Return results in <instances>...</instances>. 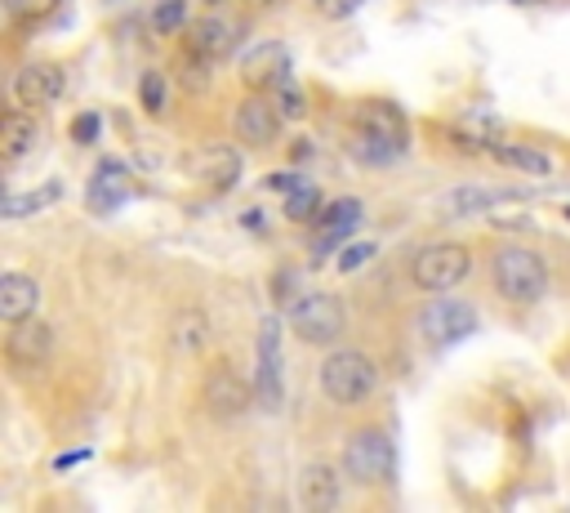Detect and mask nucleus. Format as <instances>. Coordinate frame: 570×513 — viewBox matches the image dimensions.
<instances>
[{
	"instance_id": "4be33fe9",
	"label": "nucleus",
	"mask_w": 570,
	"mask_h": 513,
	"mask_svg": "<svg viewBox=\"0 0 570 513\" xmlns=\"http://www.w3.org/2000/svg\"><path fill=\"white\" fill-rule=\"evenodd\" d=\"M499 135H504V121L494 116H459L455 125V139H464L468 148H494Z\"/></svg>"
},
{
	"instance_id": "5701e85b",
	"label": "nucleus",
	"mask_w": 570,
	"mask_h": 513,
	"mask_svg": "<svg viewBox=\"0 0 570 513\" xmlns=\"http://www.w3.org/2000/svg\"><path fill=\"white\" fill-rule=\"evenodd\" d=\"M490 152H494V161H499V166H513V170H522V174H548V170H552V166H548V157H544V152H531V148L494 144Z\"/></svg>"
},
{
	"instance_id": "b1692460",
	"label": "nucleus",
	"mask_w": 570,
	"mask_h": 513,
	"mask_svg": "<svg viewBox=\"0 0 570 513\" xmlns=\"http://www.w3.org/2000/svg\"><path fill=\"white\" fill-rule=\"evenodd\" d=\"M58 192H62V183H45V187L32 192V197H5V219H19L27 210H41V206L58 202Z\"/></svg>"
},
{
	"instance_id": "6ab92c4d",
	"label": "nucleus",
	"mask_w": 570,
	"mask_h": 513,
	"mask_svg": "<svg viewBox=\"0 0 570 513\" xmlns=\"http://www.w3.org/2000/svg\"><path fill=\"white\" fill-rule=\"evenodd\" d=\"M299 500H304V509H312V513L334 509V504H339V478H334V469H330V465H308L304 478H299Z\"/></svg>"
},
{
	"instance_id": "a211bd4d",
	"label": "nucleus",
	"mask_w": 570,
	"mask_h": 513,
	"mask_svg": "<svg viewBox=\"0 0 570 513\" xmlns=\"http://www.w3.org/2000/svg\"><path fill=\"white\" fill-rule=\"evenodd\" d=\"M32 148H36V121L27 112H5V121H0V157H5V166H19Z\"/></svg>"
},
{
	"instance_id": "cd10ccee",
	"label": "nucleus",
	"mask_w": 570,
	"mask_h": 513,
	"mask_svg": "<svg viewBox=\"0 0 570 513\" xmlns=\"http://www.w3.org/2000/svg\"><path fill=\"white\" fill-rule=\"evenodd\" d=\"M509 192H490V187H468V192H459L455 197V210H486V206H494V202H504Z\"/></svg>"
},
{
	"instance_id": "9d476101",
	"label": "nucleus",
	"mask_w": 570,
	"mask_h": 513,
	"mask_svg": "<svg viewBox=\"0 0 570 513\" xmlns=\"http://www.w3.org/2000/svg\"><path fill=\"white\" fill-rule=\"evenodd\" d=\"M49 349H54V331H49L45 322H36V317H27V322H14V327H10L5 357H10L14 371H36V366H45Z\"/></svg>"
},
{
	"instance_id": "c756f323",
	"label": "nucleus",
	"mask_w": 570,
	"mask_h": 513,
	"mask_svg": "<svg viewBox=\"0 0 570 513\" xmlns=\"http://www.w3.org/2000/svg\"><path fill=\"white\" fill-rule=\"evenodd\" d=\"M366 260H375V246L371 241H356L339 254V273H356V269H366Z\"/></svg>"
},
{
	"instance_id": "72a5a7b5",
	"label": "nucleus",
	"mask_w": 570,
	"mask_h": 513,
	"mask_svg": "<svg viewBox=\"0 0 570 513\" xmlns=\"http://www.w3.org/2000/svg\"><path fill=\"white\" fill-rule=\"evenodd\" d=\"M263 187H276V192L285 187V197H290L295 187H304V179H295V174H267V179H263Z\"/></svg>"
},
{
	"instance_id": "c85d7f7f",
	"label": "nucleus",
	"mask_w": 570,
	"mask_h": 513,
	"mask_svg": "<svg viewBox=\"0 0 570 513\" xmlns=\"http://www.w3.org/2000/svg\"><path fill=\"white\" fill-rule=\"evenodd\" d=\"M138 99H142V107H148V112H161V103H166V77L148 72V77H142V86H138Z\"/></svg>"
},
{
	"instance_id": "2eb2a0df",
	"label": "nucleus",
	"mask_w": 570,
	"mask_h": 513,
	"mask_svg": "<svg viewBox=\"0 0 570 513\" xmlns=\"http://www.w3.org/2000/svg\"><path fill=\"white\" fill-rule=\"evenodd\" d=\"M36 304H41V286L23 273H5L0 277V317L14 327V322H27L36 317Z\"/></svg>"
},
{
	"instance_id": "f704fd0d",
	"label": "nucleus",
	"mask_w": 570,
	"mask_h": 513,
	"mask_svg": "<svg viewBox=\"0 0 570 513\" xmlns=\"http://www.w3.org/2000/svg\"><path fill=\"white\" fill-rule=\"evenodd\" d=\"M513 5H522V10H535V5H548V0H513Z\"/></svg>"
},
{
	"instance_id": "aec40b11",
	"label": "nucleus",
	"mask_w": 570,
	"mask_h": 513,
	"mask_svg": "<svg viewBox=\"0 0 570 513\" xmlns=\"http://www.w3.org/2000/svg\"><path fill=\"white\" fill-rule=\"evenodd\" d=\"M356 219H362V202H347V197H343V202H330V206L317 215V224L326 228V237L317 241V250H330L347 228H356Z\"/></svg>"
},
{
	"instance_id": "7c9ffc66",
	"label": "nucleus",
	"mask_w": 570,
	"mask_h": 513,
	"mask_svg": "<svg viewBox=\"0 0 570 513\" xmlns=\"http://www.w3.org/2000/svg\"><path fill=\"white\" fill-rule=\"evenodd\" d=\"M58 5H62V0H10L14 19H45V14H54Z\"/></svg>"
},
{
	"instance_id": "f257e3e1",
	"label": "nucleus",
	"mask_w": 570,
	"mask_h": 513,
	"mask_svg": "<svg viewBox=\"0 0 570 513\" xmlns=\"http://www.w3.org/2000/svg\"><path fill=\"white\" fill-rule=\"evenodd\" d=\"M375 384H379V366L366 357V353H356V349H343V353H330L321 362V394L339 407H356V402H366L375 394Z\"/></svg>"
},
{
	"instance_id": "7ed1b4c3",
	"label": "nucleus",
	"mask_w": 570,
	"mask_h": 513,
	"mask_svg": "<svg viewBox=\"0 0 570 513\" xmlns=\"http://www.w3.org/2000/svg\"><path fill=\"white\" fill-rule=\"evenodd\" d=\"M494 286L513 304H535L548 290V264L526 246H509L494 254Z\"/></svg>"
},
{
	"instance_id": "e433bc0d",
	"label": "nucleus",
	"mask_w": 570,
	"mask_h": 513,
	"mask_svg": "<svg viewBox=\"0 0 570 513\" xmlns=\"http://www.w3.org/2000/svg\"><path fill=\"white\" fill-rule=\"evenodd\" d=\"M205 5H219V0H205Z\"/></svg>"
},
{
	"instance_id": "39448f33",
	"label": "nucleus",
	"mask_w": 570,
	"mask_h": 513,
	"mask_svg": "<svg viewBox=\"0 0 570 513\" xmlns=\"http://www.w3.org/2000/svg\"><path fill=\"white\" fill-rule=\"evenodd\" d=\"M290 331L304 344H334L343 335V304L339 295H304L290 304Z\"/></svg>"
},
{
	"instance_id": "412c9836",
	"label": "nucleus",
	"mask_w": 570,
	"mask_h": 513,
	"mask_svg": "<svg viewBox=\"0 0 570 513\" xmlns=\"http://www.w3.org/2000/svg\"><path fill=\"white\" fill-rule=\"evenodd\" d=\"M205 340H209V317L196 312V308L179 312V322H174V349H179V353H201Z\"/></svg>"
},
{
	"instance_id": "4468645a",
	"label": "nucleus",
	"mask_w": 570,
	"mask_h": 513,
	"mask_svg": "<svg viewBox=\"0 0 570 513\" xmlns=\"http://www.w3.org/2000/svg\"><path fill=\"white\" fill-rule=\"evenodd\" d=\"M129 192H134V183H129L125 166H121V161H103V166L94 170L90 187H86V206H90L94 215H112V210L129 197Z\"/></svg>"
},
{
	"instance_id": "473e14b6",
	"label": "nucleus",
	"mask_w": 570,
	"mask_h": 513,
	"mask_svg": "<svg viewBox=\"0 0 570 513\" xmlns=\"http://www.w3.org/2000/svg\"><path fill=\"white\" fill-rule=\"evenodd\" d=\"M356 5H362V0H317V10L326 19H347V14H356Z\"/></svg>"
},
{
	"instance_id": "1a4fd4ad",
	"label": "nucleus",
	"mask_w": 570,
	"mask_h": 513,
	"mask_svg": "<svg viewBox=\"0 0 570 513\" xmlns=\"http://www.w3.org/2000/svg\"><path fill=\"white\" fill-rule=\"evenodd\" d=\"M62 86H67V77H62L58 62H27V68L14 77V99L23 107L41 112V107H49V103L62 99Z\"/></svg>"
},
{
	"instance_id": "dca6fc26",
	"label": "nucleus",
	"mask_w": 570,
	"mask_h": 513,
	"mask_svg": "<svg viewBox=\"0 0 570 513\" xmlns=\"http://www.w3.org/2000/svg\"><path fill=\"white\" fill-rule=\"evenodd\" d=\"M187 49L209 58V62H219L237 49V27L228 19H201L192 32H187Z\"/></svg>"
},
{
	"instance_id": "4c0bfd02",
	"label": "nucleus",
	"mask_w": 570,
	"mask_h": 513,
	"mask_svg": "<svg viewBox=\"0 0 570 513\" xmlns=\"http://www.w3.org/2000/svg\"><path fill=\"white\" fill-rule=\"evenodd\" d=\"M566 219H570V206H566Z\"/></svg>"
},
{
	"instance_id": "c9c22d12",
	"label": "nucleus",
	"mask_w": 570,
	"mask_h": 513,
	"mask_svg": "<svg viewBox=\"0 0 570 513\" xmlns=\"http://www.w3.org/2000/svg\"><path fill=\"white\" fill-rule=\"evenodd\" d=\"M250 5H267V0H250Z\"/></svg>"
},
{
	"instance_id": "423d86ee",
	"label": "nucleus",
	"mask_w": 570,
	"mask_h": 513,
	"mask_svg": "<svg viewBox=\"0 0 570 513\" xmlns=\"http://www.w3.org/2000/svg\"><path fill=\"white\" fill-rule=\"evenodd\" d=\"M343 469H347V478L366 482V487L388 482V478H392V442H388L379 429L352 433L347 446H343Z\"/></svg>"
},
{
	"instance_id": "f3484780",
	"label": "nucleus",
	"mask_w": 570,
	"mask_h": 513,
	"mask_svg": "<svg viewBox=\"0 0 570 513\" xmlns=\"http://www.w3.org/2000/svg\"><path fill=\"white\" fill-rule=\"evenodd\" d=\"M196 179L209 187V192H228L237 179H241V157L232 148H205L201 161H196Z\"/></svg>"
},
{
	"instance_id": "0eeeda50",
	"label": "nucleus",
	"mask_w": 570,
	"mask_h": 513,
	"mask_svg": "<svg viewBox=\"0 0 570 513\" xmlns=\"http://www.w3.org/2000/svg\"><path fill=\"white\" fill-rule=\"evenodd\" d=\"M477 331V308L464 304V299H437L433 308L423 312V340H433V344H459Z\"/></svg>"
},
{
	"instance_id": "a878e982",
	"label": "nucleus",
	"mask_w": 570,
	"mask_h": 513,
	"mask_svg": "<svg viewBox=\"0 0 570 513\" xmlns=\"http://www.w3.org/2000/svg\"><path fill=\"white\" fill-rule=\"evenodd\" d=\"M317 206H321V192L312 183H304V187L290 192V202H285V219H312Z\"/></svg>"
},
{
	"instance_id": "f8f14e48",
	"label": "nucleus",
	"mask_w": 570,
	"mask_h": 513,
	"mask_svg": "<svg viewBox=\"0 0 570 513\" xmlns=\"http://www.w3.org/2000/svg\"><path fill=\"white\" fill-rule=\"evenodd\" d=\"M285 72H290V49H285L281 41L254 45V49L246 54V62H241V81H246L250 90H267V86L285 81Z\"/></svg>"
},
{
	"instance_id": "9b49d317",
	"label": "nucleus",
	"mask_w": 570,
	"mask_h": 513,
	"mask_svg": "<svg viewBox=\"0 0 570 513\" xmlns=\"http://www.w3.org/2000/svg\"><path fill=\"white\" fill-rule=\"evenodd\" d=\"M276 335H281V322L267 317L259 331V375H254V394L267 411L281 407V344H276Z\"/></svg>"
},
{
	"instance_id": "6e6552de",
	"label": "nucleus",
	"mask_w": 570,
	"mask_h": 513,
	"mask_svg": "<svg viewBox=\"0 0 570 513\" xmlns=\"http://www.w3.org/2000/svg\"><path fill=\"white\" fill-rule=\"evenodd\" d=\"M232 130L246 148H267L281 135V107H272L263 94H250L232 112Z\"/></svg>"
},
{
	"instance_id": "20e7f679",
	"label": "nucleus",
	"mask_w": 570,
	"mask_h": 513,
	"mask_svg": "<svg viewBox=\"0 0 570 513\" xmlns=\"http://www.w3.org/2000/svg\"><path fill=\"white\" fill-rule=\"evenodd\" d=\"M468 273H472V254L459 241H437V246L414 254V286L419 290H433V295L455 290Z\"/></svg>"
},
{
	"instance_id": "f03ea898",
	"label": "nucleus",
	"mask_w": 570,
	"mask_h": 513,
	"mask_svg": "<svg viewBox=\"0 0 570 513\" xmlns=\"http://www.w3.org/2000/svg\"><path fill=\"white\" fill-rule=\"evenodd\" d=\"M410 135H406V121L392 103H366L362 107V135H356V157L371 161V166H388L406 152Z\"/></svg>"
},
{
	"instance_id": "ddd939ff",
	"label": "nucleus",
	"mask_w": 570,
	"mask_h": 513,
	"mask_svg": "<svg viewBox=\"0 0 570 513\" xmlns=\"http://www.w3.org/2000/svg\"><path fill=\"white\" fill-rule=\"evenodd\" d=\"M246 402H250V389H246V379L232 366H219V371L205 379V407H209V415L232 420V415L246 411Z\"/></svg>"
},
{
	"instance_id": "2f4dec72",
	"label": "nucleus",
	"mask_w": 570,
	"mask_h": 513,
	"mask_svg": "<svg viewBox=\"0 0 570 513\" xmlns=\"http://www.w3.org/2000/svg\"><path fill=\"white\" fill-rule=\"evenodd\" d=\"M71 139H77V144H94V139H99V116H94V112H81L77 125H71Z\"/></svg>"
},
{
	"instance_id": "393cba45",
	"label": "nucleus",
	"mask_w": 570,
	"mask_h": 513,
	"mask_svg": "<svg viewBox=\"0 0 570 513\" xmlns=\"http://www.w3.org/2000/svg\"><path fill=\"white\" fill-rule=\"evenodd\" d=\"M152 27H157L161 36L183 32V27H187V0H161L157 14H152Z\"/></svg>"
},
{
	"instance_id": "bb28decb",
	"label": "nucleus",
	"mask_w": 570,
	"mask_h": 513,
	"mask_svg": "<svg viewBox=\"0 0 570 513\" xmlns=\"http://www.w3.org/2000/svg\"><path fill=\"white\" fill-rule=\"evenodd\" d=\"M276 107H281V116H285V121H299V116H304V94L295 90V81H290V77L276 81Z\"/></svg>"
}]
</instances>
